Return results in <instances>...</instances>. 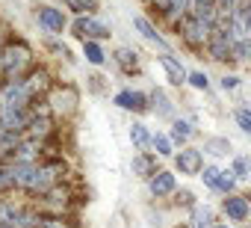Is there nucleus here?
Listing matches in <instances>:
<instances>
[{
	"label": "nucleus",
	"mask_w": 251,
	"mask_h": 228,
	"mask_svg": "<svg viewBox=\"0 0 251 228\" xmlns=\"http://www.w3.org/2000/svg\"><path fill=\"white\" fill-rule=\"evenodd\" d=\"M177 27H180V36H183L192 48L207 45V39H210V33H213V27H207L204 21H198V18H192V15H183V18L177 21Z\"/></svg>",
	"instance_id": "obj_2"
},
{
	"label": "nucleus",
	"mask_w": 251,
	"mask_h": 228,
	"mask_svg": "<svg viewBox=\"0 0 251 228\" xmlns=\"http://www.w3.org/2000/svg\"><path fill=\"white\" fill-rule=\"evenodd\" d=\"M15 181H12V172L6 169V166H0V190H6V187H12Z\"/></svg>",
	"instance_id": "obj_31"
},
{
	"label": "nucleus",
	"mask_w": 251,
	"mask_h": 228,
	"mask_svg": "<svg viewBox=\"0 0 251 228\" xmlns=\"http://www.w3.org/2000/svg\"><path fill=\"white\" fill-rule=\"evenodd\" d=\"M130 172L136 175V178H154L160 169H157V157L154 154H136L133 157V163H130Z\"/></svg>",
	"instance_id": "obj_12"
},
{
	"label": "nucleus",
	"mask_w": 251,
	"mask_h": 228,
	"mask_svg": "<svg viewBox=\"0 0 251 228\" xmlns=\"http://www.w3.org/2000/svg\"><path fill=\"white\" fill-rule=\"evenodd\" d=\"M157 62L163 65V71H166V77H169V83H175V86H180V83H186L189 80V71L172 57V54H163V57H157Z\"/></svg>",
	"instance_id": "obj_10"
},
{
	"label": "nucleus",
	"mask_w": 251,
	"mask_h": 228,
	"mask_svg": "<svg viewBox=\"0 0 251 228\" xmlns=\"http://www.w3.org/2000/svg\"><path fill=\"white\" fill-rule=\"evenodd\" d=\"M83 57H86L92 65H103V59H106L103 48H100L98 42H92V39H86V42H83Z\"/></svg>",
	"instance_id": "obj_15"
},
{
	"label": "nucleus",
	"mask_w": 251,
	"mask_h": 228,
	"mask_svg": "<svg viewBox=\"0 0 251 228\" xmlns=\"http://www.w3.org/2000/svg\"><path fill=\"white\" fill-rule=\"evenodd\" d=\"M201 151H207V154H213V157H222V154H227L230 151V142L225 140V137H213V140H207L204 142V148Z\"/></svg>",
	"instance_id": "obj_19"
},
{
	"label": "nucleus",
	"mask_w": 251,
	"mask_h": 228,
	"mask_svg": "<svg viewBox=\"0 0 251 228\" xmlns=\"http://www.w3.org/2000/svg\"><path fill=\"white\" fill-rule=\"evenodd\" d=\"M219 86H222L225 92H230V89H236V86H239V77H236V74H225V77L219 80Z\"/></svg>",
	"instance_id": "obj_30"
},
{
	"label": "nucleus",
	"mask_w": 251,
	"mask_h": 228,
	"mask_svg": "<svg viewBox=\"0 0 251 228\" xmlns=\"http://www.w3.org/2000/svg\"><path fill=\"white\" fill-rule=\"evenodd\" d=\"M130 142H133L136 148H148V145H151V134H148V128H145L142 122H136V125L130 128Z\"/></svg>",
	"instance_id": "obj_17"
},
{
	"label": "nucleus",
	"mask_w": 251,
	"mask_h": 228,
	"mask_svg": "<svg viewBox=\"0 0 251 228\" xmlns=\"http://www.w3.org/2000/svg\"><path fill=\"white\" fill-rule=\"evenodd\" d=\"M175 163H177V172H180V175H201V169H204V154H201V148H183V151L175 157Z\"/></svg>",
	"instance_id": "obj_6"
},
{
	"label": "nucleus",
	"mask_w": 251,
	"mask_h": 228,
	"mask_svg": "<svg viewBox=\"0 0 251 228\" xmlns=\"http://www.w3.org/2000/svg\"><path fill=\"white\" fill-rule=\"evenodd\" d=\"M233 33L227 30V27H216L213 33H210V39H207V51H210V57L213 59H227V57H233Z\"/></svg>",
	"instance_id": "obj_3"
},
{
	"label": "nucleus",
	"mask_w": 251,
	"mask_h": 228,
	"mask_svg": "<svg viewBox=\"0 0 251 228\" xmlns=\"http://www.w3.org/2000/svg\"><path fill=\"white\" fill-rule=\"evenodd\" d=\"M213 228H230V225H213Z\"/></svg>",
	"instance_id": "obj_32"
},
{
	"label": "nucleus",
	"mask_w": 251,
	"mask_h": 228,
	"mask_svg": "<svg viewBox=\"0 0 251 228\" xmlns=\"http://www.w3.org/2000/svg\"><path fill=\"white\" fill-rule=\"evenodd\" d=\"M154 6L166 15H177V12L189 9V0H154Z\"/></svg>",
	"instance_id": "obj_20"
},
{
	"label": "nucleus",
	"mask_w": 251,
	"mask_h": 228,
	"mask_svg": "<svg viewBox=\"0 0 251 228\" xmlns=\"http://www.w3.org/2000/svg\"><path fill=\"white\" fill-rule=\"evenodd\" d=\"M133 27H136V30H139V33H142L148 42H154V45H160L163 51H169V42H166V39L157 33V27H154V24H151L145 15H133Z\"/></svg>",
	"instance_id": "obj_13"
},
{
	"label": "nucleus",
	"mask_w": 251,
	"mask_h": 228,
	"mask_svg": "<svg viewBox=\"0 0 251 228\" xmlns=\"http://www.w3.org/2000/svg\"><path fill=\"white\" fill-rule=\"evenodd\" d=\"M112 104L121 107V110H136V113H142V110H148V95L133 92V89H124V92H118L112 98Z\"/></svg>",
	"instance_id": "obj_9"
},
{
	"label": "nucleus",
	"mask_w": 251,
	"mask_h": 228,
	"mask_svg": "<svg viewBox=\"0 0 251 228\" xmlns=\"http://www.w3.org/2000/svg\"><path fill=\"white\" fill-rule=\"evenodd\" d=\"M233 59H251V36L233 42Z\"/></svg>",
	"instance_id": "obj_24"
},
{
	"label": "nucleus",
	"mask_w": 251,
	"mask_h": 228,
	"mask_svg": "<svg viewBox=\"0 0 251 228\" xmlns=\"http://www.w3.org/2000/svg\"><path fill=\"white\" fill-rule=\"evenodd\" d=\"M222 210H225L227 219L245 222V219L251 216V199H248V196H227V199L222 201Z\"/></svg>",
	"instance_id": "obj_7"
},
{
	"label": "nucleus",
	"mask_w": 251,
	"mask_h": 228,
	"mask_svg": "<svg viewBox=\"0 0 251 228\" xmlns=\"http://www.w3.org/2000/svg\"><path fill=\"white\" fill-rule=\"evenodd\" d=\"M151 145L157 148L160 157H172V154H175V142H172V137H166V134H154V137H151Z\"/></svg>",
	"instance_id": "obj_18"
},
{
	"label": "nucleus",
	"mask_w": 251,
	"mask_h": 228,
	"mask_svg": "<svg viewBox=\"0 0 251 228\" xmlns=\"http://www.w3.org/2000/svg\"><path fill=\"white\" fill-rule=\"evenodd\" d=\"M115 59H118V65H121L124 71L136 68V51H130V48H121V51L115 54Z\"/></svg>",
	"instance_id": "obj_23"
},
{
	"label": "nucleus",
	"mask_w": 251,
	"mask_h": 228,
	"mask_svg": "<svg viewBox=\"0 0 251 228\" xmlns=\"http://www.w3.org/2000/svg\"><path fill=\"white\" fill-rule=\"evenodd\" d=\"M233 119H236L239 131H242L245 137H251V107H239V110L233 113Z\"/></svg>",
	"instance_id": "obj_21"
},
{
	"label": "nucleus",
	"mask_w": 251,
	"mask_h": 228,
	"mask_svg": "<svg viewBox=\"0 0 251 228\" xmlns=\"http://www.w3.org/2000/svg\"><path fill=\"white\" fill-rule=\"evenodd\" d=\"M27 62H30V48L24 42H12L9 48L0 51V65H3L6 74H18Z\"/></svg>",
	"instance_id": "obj_1"
},
{
	"label": "nucleus",
	"mask_w": 251,
	"mask_h": 228,
	"mask_svg": "<svg viewBox=\"0 0 251 228\" xmlns=\"http://www.w3.org/2000/svg\"><path fill=\"white\" fill-rule=\"evenodd\" d=\"M71 30H74V36L83 39V42H86V39L95 42V39H109V36H112V33H109V24H103V21H98V18H92V15L77 18Z\"/></svg>",
	"instance_id": "obj_4"
},
{
	"label": "nucleus",
	"mask_w": 251,
	"mask_h": 228,
	"mask_svg": "<svg viewBox=\"0 0 251 228\" xmlns=\"http://www.w3.org/2000/svg\"><path fill=\"white\" fill-rule=\"evenodd\" d=\"M65 3H68V9H74V12H86V15H92L98 6H95V0H65Z\"/></svg>",
	"instance_id": "obj_26"
},
{
	"label": "nucleus",
	"mask_w": 251,
	"mask_h": 228,
	"mask_svg": "<svg viewBox=\"0 0 251 228\" xmlns=\"http://www.w3.org/2000/svg\"><path fill=\"white\" fill-rule=\"evenodd\" d=\"M36 21H39V27L48 30V33H62V30H65V15H62V9H56V6H39V9H36Z\"/></svg>",
	"instance_id": "obj_5"
},
{
	"label": "nucleus",
	"mask_w": 251,
	"mask_h": 228,
	"mask_svg": "<svg viewBox=\"0 0 251 228\" xmlns=\"http://www.w3.org/2000/svg\"><path fill=\"white\" fill-rule=\"evenodd\" d=\"M189 15L192 18H198V21H204L207 27H213L216 30V24H219V15H216V0H189Z\"/></svg>",
	"instance_id": "obj_8"
},
{
	"label": "nucleus",
	"mask_w": 251,
	"mask_h": 228,
	"mask_svg": "<svg viewBox=\"0 0 251 228\" xmlns=\"http://www.w3.org/2000/svg\"><path fill=\"white\" fill-rule=\"evenodd\" d=\"M154 113L157 116H172V101L163 92H154Z\"/></svg>",
	"instance_id": "obj_25"
},
{
	"label": "nucleus",
	"mask_w": 251,
	"mask_h": 228,
	"mask_svg": "<svg viewBox=\"0 0 251 228\" xmlns=\"http://www.w3.org/2000/svg\"><path fill=\"white\" fill-rule=\"evenodd\" d=\"M233 184H236V178H233V172L227 169V172H222V178H219V190H216V193H230Z\"/></svg>",
	"instance_id": "obj_28"
},
{
	"label": "nucleus",
	"mask_w": 251,
	"mask_h": 228,
	"mask_svg": "<svg viewBox=\"0 0 251 228\" xmlns=\"http://www.w3.org/2000/svg\"><path fill=\"white\" fill-rule=\"evenodd\" d=\"M230 172H233V178H236V181L251 178V157H248V154H236V157H233V163H230Z\"/></svg>",
	"instance_id": "obj_14"
},
{
	"label": "nucleus",
	"mask_w": 251,
	"mask_h": 228,
	"mask_svg": "<svg viewBox=\"0 0 251 228\" xmlns=\"http://www.w3.org/2000/svg\"><path fill=\"white\" fill-rule=\"evenodd\" d=\"M175 187H177V178L172 175V172H157L154 178H151V184H148V190H151V196L154 199H163V196H172L175 193Z\"/></svg>",
	"instance_id": "obj_11"
},
{
	"label": "nucleus",
	"mask_w": 251,
	"mask_h": 228,
	"mask_svg": "<svg viewBox=\"0 0 251 228\" xmlns=\"http://www.w3.org/2000/svg\"><path fill=\"white\" fill-rule=\"evenodd\" d=\"M186 83H192L195 89H207V86H210V80H207V74H204V71H192Z\"/></svg>",
	"instance_id": "obj_29"
},
{
	"label": "nucleus",
	"mask_w": 251,
	"mask_h": 228,
	"mask_svg": "<svg viewBox=\"0 0 251 228\" xmlns=\"http://www.w3.org/2000/svg\"><path fill=\"white\" fill-rule=\"evenodd\" d=\"M195 131H192V125L189 122H183V119H175V125H172V142H186L189 137H192Z\"/></svg>",
	"instance_id": "obj_16"
},
{
	"label": "nucleus",
	"mask_w": 251,
	"mask_h": 228,
	"mask_svg": "<svg viewBox=\"0 0 251 228\" xmlns=\"http://www.w3.org/2000/svg\"><path fill=\"white\" fill-rule=\"evenodd\" d=\"M192 219H195V228L213 225V210H210V207H201V204H198V207H195V216H192Z\"/></svg>",
	"instance_id": "obj_27"
},
{
	"label": "nucleus",
	"mask_w": 251,
	"mask_h": 228,
	"mask_svg": "<svg viewBox=\"0 0 251 228\" xmlns=\"http://www.w3.org/2000/svg\"><path fill=\"white\" fill-rule=\"evenodd\" d=\"M201 172H204V175H201L204 187H210V190H219V178H222V169H219V166H204Z\"/></svg>",
	"instance_id": "obj_22"
}]
</instances>
